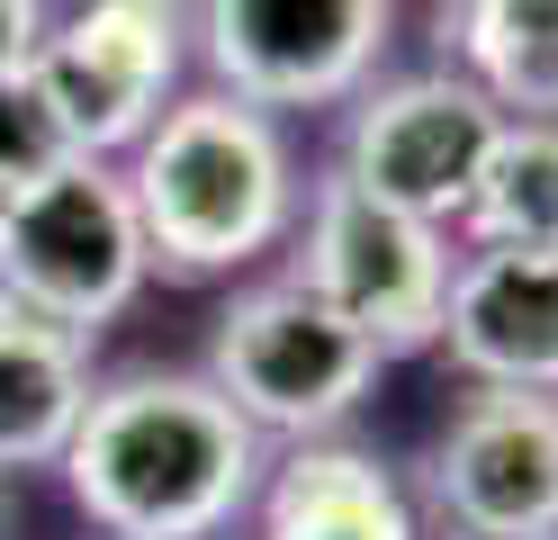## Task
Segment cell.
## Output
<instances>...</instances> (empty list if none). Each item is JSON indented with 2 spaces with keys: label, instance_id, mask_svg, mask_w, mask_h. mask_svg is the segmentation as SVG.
I'll use <instances>...</instances> for the list:
<instances>
[{
  "label": "cell",
  "instance_id": "obj_12",
  "mask_svg": "<svg viewBox=\"0 0 558 540\" xmlns=\"http://www.w3.org/2000/svg\"><path fill=\"white\" fill-rule=\"evenodd\" d=\"M90 343L63 334V324H37L0 298V478L10 468H54L73 423L90 406Z\"/></svg>",
  "mask_w": 558,
  "mask_h": 540
},
{
  "label": "cell",
  "instance_id": "obj_11",
  "mask_svg": "<svg viewBox=\"0 0 558 540\" xmlns=\"http://www.w3.org/2000/svg\"><path fill=\"white\" fill-rule=\"evenodd\" d=\"M253 540H424V514L388 451L325 432V442H289L262 468Z\"/></svg>",
  "mask_w": 558,
  "mask_h": 540
},
{
  "label": "cell",
  "instance_id": "obj_10",
  "mask_svg": "<svg viewBox=\"0 0 558 540\" xmlns=\"http://www.w3.org/2000/svg\"><path fill=\"white\" fill-rule=\"evenodd\" d=\"M433 351L460 387L558 396V252H460Z\"/></svg>",
  "mask_w": 558,
  "mask_h": 540
},
{
  "label": "cell",
  "instance_id": "obj_4",
  "mask_svg": "<svg viewBox=\"0 0 558 540\" xmlns=\"http://www.w3.org/2000/svg\"><path fill=\"white\" fill-rule=\"evenodd\" d=\"M378 370H388V360L279 271V279H243L217 307L198 379L217 387L226 406L253 423V442L270 451V442H325V432H342L369 406Z\"/></svg>",
  "mask_w": 558,
  "mask_h": 540
},
{
  "label": "cell",
  "instance_id": "obj_14",
  "mask_svg": "<svg viewBox=\"0 0 558 540\" xmlns=\"http://www.w3.org/2000/svg\"><path fill=\"white\" fill-rule=\"evenodd\" d=\"M469 252H558V118H505L460 207Z\"/></svg>",
  "mask_w": 558,
  "mask_h": 540
},
{
  "label": "cell",
  "instance_id": "obj_15",
  "mask_svg": "<svg viewBox=\"0 0 558 540\" xmlns=\"http://www.w3.org/2000/svg\"><path fill=\"white\" fill-rule=\"evenodd\" d=\"M54 163H73V135H63V118L46 108L37 72H0V199H19L27 180H46Z\"/></svg>",
  "mask_w": 558,
  "mask_h": 540
},
{
  "label": "cell",
  "instance_id": "obj_3",
  "mask_svg": "<svg viewBox=\"0 0 558 540\" xmlns=\"http://www.w3.org/2000/svg\"><path fill=\"white\" fill-rule=\"evenodd\" d=\"M450 235L405 216L388 199H369L361 180H342L333 163L298 190L289 226V279L316 307H333L378 360H414L441 343V298H450Z\"/></svg>",
  "mask_w": 558,
  "mask_h": 540
},
{
  "label": "cell",
  "instance_id": "obj_5",
  "mask_svg": "<svg viewBox=\"0 0 558 540\" xmlns=\"http://www.w3.org/2000/svg\"><path fill=\"white\" fill-rule=\"evenodd\" d=\"M145 235H135V199L118 163H54L27 180L19 199H0V298L37 324L99 343L109 324L145 298Z\"/></svg>",
  "mask_w": 558,
  "mask_h": 540
},
{
  "label": "cell",
  "instance_id": "obj_13",
  "mask_svg": "<svg viewBox=\"0 0 558 540\" xmlns=\"http://www.w3.org/2000/svg\"><path fill=\"white\" fill-rule=\"evenodd\" d=\"M433 36L496 118H558V0H441Z\"/></svg>",
  "mask_w": 558,
  "mask_h": 540
},
{
  "label": "cell",
  "instance_id": "obj_2",
  "mask_svg": "<svg viewBox=\"0 0 558 540\" xmlns=\"http://www.w3.org/2000/svg\"><path fill=\"white\" fill-rule=\"evenodd\" d=\"M126 199H135V235H145V271L171 288H207V279H243L270 262L298 226V154L289 127L243 108L226 91H181L162 118L135 135Z\"/></svg>",
  "mask_w": 558,
  "mask_h": 540
},
{
  "label": "cell",
  "instance_id": "obj_1",
  "mask_svg": "<svg viewBox=\"0 0 558 540\" xmlns=\"http://www.w3.org/2000/svg\"><path fill=\"white\" fill-rule=\"evenodd\" d=\"M54 468L99 540H226L270 451L198 370H118L90 387Z\"/></svg>",
  "mask_w": 558,
  "mask_h": 540
},
{
  "label": "cell",
  "instance_id": "obj_7",
  "mask_svg": "<svg viewBox=\"0 0 558 540\" xmlns=\"http://www.w3.org/2000/svg\"><path fill=\"white\" fill-rule=\"evenodd\" d=\"M27 72H37L46 108L73 135V154L126 163L135 135L181 99L190 0H63V10H46Z\"/></svg>",
  "mask_w": 558,
  "mask_h": 540
},
{
  "label": "cell",
  "instance_id": "obj_16",
  "mask_svg": "<svg viewBox=\"0 0 558 540\" xmlns=\"http://www.w3.org/2000/svg\"><path fill=\"white\" fill-rule=\"evenodd\" d=\"M46 36V0H0V72H19Z\"/></svg>",
  "mask_w": 558,
  "mask_h": 540
},
{
  "label": "cell",
  "instance_id": "obj_8",
  "mask_svg": "<svg viewBox=\"0 0 558 540\" xmlns=\"http://www.w3.org/2000/svg\"><path fill=\"white\" fill-rule=\"evenodd\" d=\"M496 108L486 91H469L460 72H378V82L352 99V118H342V154L333 171L361 180L369 199H388L405 216H424V226H460V207L477 190V163L486 144H496Z\"/></svg>",
  "mask_w": 558,
  "mask_h": 540
},
{
  "label": "cell",
  "instance_id": "obj_6",
  "mask_svg": "<svg viewBox=\"0 0 558 540\" xmlns=\"http://www.w3.org/2000/svg\"><path fill=\"white\" fill-rule=\"evenodd\" d=\"M207 91L262 118L352 108L397 46V0H190Z\"/></svg>",
  "mask_w": 558,
  "mask_h": 540
},
{
  "label": "cell",
  "instance_id": "obj_17",
  "mask_svg": "<svg viewBox=\"0 0 558 540\" xmlns=\"http://www.w3.org/2000/svg\"><path fill=\"white\" fill-rule=\"evenodd\" d=\"M0 531H10V504H0Z\"/></svg>",
  "mask_w": 558,
  "mask_h": 540
},
{
  "label": "cell",
  "instance_id": "obj_9",
  "mask_svg": "<svg viewBox=\"0 0 558 540\" xmlns=\"http://www.w3.org/2000/svg\"><path fill=\"white\" fill-rule=\"evenodd\" d=\"M424 495L450 540H558V396L469 387L433 432Z\"/></svg>",
  "mask_w": 558,
  "mask_h": 540
}]
</instances>
